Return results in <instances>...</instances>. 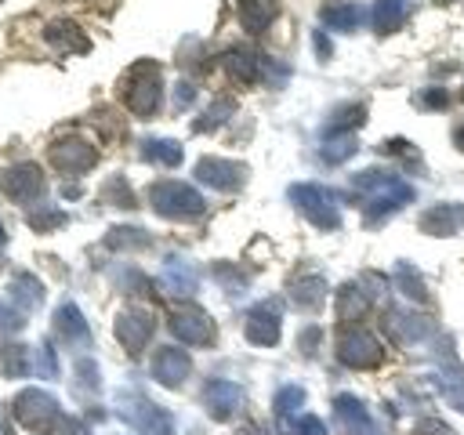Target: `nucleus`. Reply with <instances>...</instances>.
Segmentation results:
<instances>
[{"label": "nucleus", "instance_id": "obj_38", "mask_svg": "<svg viewBox=\"0 0 464 435\" xmlns=\"http://www.w3.org/2000/svg\"><path fill=\"white\" fill-rule=\"evenodd\" d=\"M232 109H236V102H232V98H221V102H214V105L207 109V116H203V120H196L192 127H196V130H214L218 123H225V120H228V112H232Z\"/></svg>", "mask_w": 464, "mask_h": 435}, {"label": "nucleus", "instance_id": "obj_6", "mask_svg": "<svg viewBox=\"0 0 464 435\" xmlns=\"http://www.w3.org/2000/svg\"><path fill=\"white\" fill-rule=\"evenodd\" d=\"M120 417L138 435H174V417L141 395H120Z\"/></svg>", "mask_w": 464, "mask_h": 435}, {"label": "nucleus", "instance_id": "obj_30", "mask_svg": "<svg viewBox=\"0 0 464 435\" xmlns=\"http://www.w3.org/2000/svg\"><path fill=\"white\" fill-rule=\"evenodd\" d=\"M11 301H14L18 308H36V304L44 301V283H40L36 276H29V272H18V276L11 279Z\"/></svg>", "mask_w": 464, "mask_h": 435}, {"label": "nucleus", "instance_id": "obj_31", "mask_svg": "<svg viewBox=\"0 0 464 435\" xmlns=\"http://www.w3.org/2000/svg\"><path fill=\"white\" fill-rule=\"evenodd\" d=\"M0 370H4V377H29L33 362H29L25 344H4L0 348Z\"/></svg>", "mask_w": 464, "mask_h": 435}, {"label": "nucleus", "instance_id": "obj_18", "mask_svg": "<svg viewBox=\"0 0 464 435\" xmlns=\"http://www.w3.org/2000/svg\"><path fill=\"white\" fill-rule=\"evenodd\" d=\"M54 334H58L65 344H80V348L91 341V326H87L83 312H80L72 301H65V304L54 308Z\"/></svg>", "mask_w": 464, "mask_h": 435}, {"label": "nucleus", "instance_id": "obj_48", "mask_svg": "<svg viewBox=\"0 0 464 435\" xmlns=\"http://www.w3.org/2000/svg\"><path fill=\"white\" fill-rule=\"evenodd\" d=\"M312 40H315L319 58H330V40H326V33H323V29H315V33H312Z\"/></svg>", "mask_w": 464, "mask_h": 435}, {"label": "nucleus", "instance_id": "obj_44", "mask_svg": "<svg viewBox=\"0 0 464 435\" xmlns=\"http://www.w3.org/2000/svg\"><path fill=\"white\" fill-rule=\"evenodd\" d=\"M54 435H91V431H87V424H83V420H76V417L62 413V417L54 420Z\"/></svg>", "mask_w": 464, "mask_h": 435}, {"label": "nucleus", "instance_id": "obj_46", "mask_svg": "<svg viewBox=\"0 0 464 435\" xmlns=\"http://www.w3.org/2000/svg\"><path fill=\"white\" fill-rule=\"evenodd\" d=\"M192 98H196V87H192V83H178V87H174V109H188Z\"/></svg>", "mask_w": 464, "mask_h": 435}, {"label": "nucleus", "instance_id": "obj_35", "mask_svg": "<svg viewBox=\"0 0 464 435\" xmlns=\"http://www.w3.org/2000/svg\"><path fill=\"white\" fill-rule=\"evenodd\" d=\"M297 406H304V388L283 384V388L276 392V417H279V424H286V420L297 413Z\"/></svg>", "mask_w": 464, "mask_h": 435}, {"label": "nucleus", "instance_id": "obj_26", "mask_svg": "<svg viewBox=\"0 0 464 435\" xmlns=\"http://www.w3.org/2000/svg\"><path fill=\"white\" fill-rule=\"evenodd\" d=\"M431 381H435V388L442 392V399H446L453 410H464V370H460L453 359H450V370H439Z\"/></svg>", "mask_w": 464, "mask_h": 435}, {"label": "nucleus", "instance_id": "obj_4", "mask_svg": "<svg viewBox=\"0 0 464 435\" xmlns=\"http://www.w3.org/2000/svg\"><path fill=\"white\" fill-rule=\"evenodd\" d=\"M290 199L315 228L330 232V228L341 225V207H337V196L330 188H323V185H290Z\"/></svg>", "mask_w": 464, "mask_h": 435}, {"label": "nucleus", "instance_id": "obj_28", "mask_svg": "<svg viewBox=\"0 0 464 435\" xmlns=\"http://www.w3.org/2000/svg\"><path fill=\"white\" fill-rule=\"evenodd\" d=\"M362 120H366V105L362 102H348V105L334 109V116L326 120V130L323 134H352Z\"/></svg>", "mask_w": 464, "mask_h": 435}, {"label": "nucleus", "instance_id": "obj_41", "mask_svg": "<svg viewBox=\"0 0 464 435\" xmlns=\"http://www.w3.org/2000/svg\"><path fill=\"white\" fill-rule=\"evenodd\" d=\"M22 326H25L22 308L14 301H0V334H18Z\"/></svg>", "mask_w": 464, "mask_h": 435}, {"label": "nucleus", "instance_id": "obj_29", "mask_svg": "<svg viewBox=\"0 0 464 435\" xmlns=\"http://www.w3.org/2000/svg\"><path fill=\"white\" fill-rule=\"evenodd\" d=\"M141 156L149 160V163H163V167H178L181 163V145L174 141V138H149V141H141Z\"/></svg>", "mask_w": 464, "mask_h": 435}, {"label": "nucleus", "instance_id": "obj_32", "mask_svg": "<svg viewBox=\"0 0 464 435\" xmlns=\"http://www.w3.org/2000/svg\"><path fill=\"white\" fill-rule=\"evenodd\" d=\"M105 243H109L112 250H145L152 239H149V232H145V228H130V225H120V228H109Z\"/></svg>", "mask_w": 464, "mask_h": 435}, {"label": "nucleus", "instance_id": "obj_42", "mask_svg": "<svg viewBox=\"0 0 464 435\" xmlns=\"http://www.w3.org/2000/svg\"><path fill=\"white\" fill-rule=\"evenodd\" d=\"M33 373H40V377H58V359H54V348H51V344H40V348H36Z\"/></svg>", "mask_w": 464, "mask_h": 435}, {"label": "nucleus", "instance_id": "obj_21", "mask_svg": "<svg viewBox=\"0 0 464 435\" xmlns=\"http://www.w3.org/2000/svg\"><path fill=\"white\" fill-rule=\"evenodd\" d=\"M160 283H163V290H167V294H181V297H188V294H196V286H199V276H196V268H192L188 261H181V257H170V261H163Z\"/></svg>", "mask_w": 464, "mask_h": 435}, {"label": "nucleus", "instance_id": "obj_52", "mask_svg": "<svg viewBox=\"0 0 464 435\" xmlns=\"http://www.w3.org/2000/svg\"><path fill=\"white\" fill-rule=\"evenodd\" d=\"M4 243H7V232H4V225H0V246H4Z\"/></svg>", "mask_w": 464, "mask_h": 435}, {"label": "nucleus", "instance_id": "obj_50", "mask_svg": "<svg viewBox=\"0 0 464 435\" xmlns=\"http://www.w3.org/2000/svg\"><path fill=\"white\" fill-rule=\"evenodd\" d=\"M239 435H265V428H261V424H243Z\"/></svg>", "mask_w": 464, "mask_h": 435}, {"label": "nucleus", "instance_id": "obj_43", "mask_svg": "<svg viewBox=\"0 0 464 435\" xmlns=\"http://www.w3.org/2000/svg\"><path fill=\"white\" fill-rule=\"evenodd\" d=\"M76 384L80 388H87V392H94L98 388V366H94V359H76Z\"/></svg>", "mask_w": 464, "mask_h": 435}, {"label": "nucleus", "instance_id": "obj_8", "mask_svg": "<svg viewBox=\"0 0 464 435\" xmlns=\"http://www.w3.org/2000/svg\"><path fill=\"white\" fill-rule=\"evenodd\" d=\"M170 330H174V337H178L181 344H192V348H199V344H214V337H218L214 319H210L203 308H196V304L178 308V312L170 315Z\"/></svg>", "mask_w": 464, "mask_h": 435}, {"label": "nucleus", "instance_id": "obj_13", "mask_svg": "<svg viewBox=\"0 0 464 435\" xmlns=\"http://www.w3.org/2000/svg\"><path fill=\"white\" fill-rule=\"evenodd\" d=\"M246 341H254V344H261V348H268V344H276L279 341V330H283V323H279V304L276 301H261V304H254L250 312H246Z\"/></svg>", "mask_w": 464, "mask_h": 435}, {"label": "nucleus", "instance_id": "obj_53", "mask_svg": "<svg viewBox=\"0 0 464 435\" xmlns=\"http://www.w3.org/2000/svg\"><path fill=\"white\" fill-rule=\"evenodd\" d=\"M0 435H7V424H4V420H0Z\"/></svg>", "mask_w": 464, "mask_h": 435}, {"label": "nucleus", "instance_id": "obj_36", "mask_svg": "<svg viewBox=\"0 0 464 435\" xmlns=\"http://www.w3.org/2000/svg\"><path fill=\"white\" fill-rule=\"evenodd\" d=\"M395 283H399V290H402L406 297H413V301H428L424 279H420V276H417V268H410L406 261H399V265H395Z\"/></svg>", "mask_w": 464, "mask_h": 435}, {"label": "nucleus", "instance_id": "obj_40", "mask_svg": "<svg viewBox=\"0 0 464 435\" xmlns=\"http://www.w3.org/2000/svg\"><path fill=\"white\" fill-rule=\"evenodd\" d=\"M283 431H286V435H326V424H323L319 417L304 413V417H297V420H286Z\"/></svg>", "mask_w": 464, "mask_h": 435}, {"label": "nucleus", "instance_id": "obj_19", "mask_svg": "<svg viewBox=\"0 0 464 435\" xmlns=\"http://www.w3.org/2000/svg\"><path fill=\"white\" fill-rule=\"evenodd\" d=\"M221 62H225L228 76L239 80V83H254V80H261V69H265V58H261L254 47H228Z\"/></svg>", "mask_w": 464, "mask_h": 435}, {"label": "nucleus", "instance_id": "obj_47", "mask_svg": "<svg viewBox=\"0 0 464 435\" xmlns=\"http://www.w3.org/2000/svg\"><path fill=\"white\" fill-rule=\"evenodd\" d=\"M420 102L431 105V109H442V105H446V91H439V87H435V91H424Z\"/></svg>", "mask_w": 464, "mask_h": 435}, {"label": "nucleus", "instance_id": "obj_1", "mask_svg": "<svg viewBox=\"0 0 464 435\" xmlns=\"http://www.w3.org/2000/svg\"><path fill=\"white\" fill-rule=\"evenodd\" d=\"M352 185L359 192H366V199H362L366 225H377V221L392 218L395 210H402L406 203H413V185H406L402 178H395L388 170H362L352 178Z\"/></svg>", "mask_w": 464, "mask_h": 435}, {"label": "nucleus", "instance_id": "obj_23", "mask_svg": "<svg viewBox=\"0 0 464 435\" xmlns=\"http://www.w3.org/2000/svg\"><path fill=\"white\" fill-rule=\"evenodd\" d=\"M410 14V0H373L370 7V22L377 33H395Z\"/></svg>", "mask_w": 464, "mask_h": 435}, {"label": "nucleus", "instance_id": "obj_33", "mask_svg": "<svg viewBox=\"0 0 464 435\" xmlns=\"http://www.w3.org/2000/svg\"><path fill=\"white\" fill-rule=\"evenodd\" d=\"M47 40H51L54 47H62V51H87V36H83L72 22H54V25L47 29Z\"/></svg>", "mask_w": 464, "mask_h": 435}, {"label": "nucleus", "instance_id": "obj_24", "mask_svg": "<svg viewBox=\"0 0 464 435\" xmlns=\"http://www.w3.org/2000/svg\"><path fill=\"white\" fill-rule=\"evenodd\" d=\"M388 330H392L395 341L410 344V341L428 337V334H431V323L420 319V315H410V312H392V315H388Z\"/></svg>", "mask_w": 464, "mask_h": 435}, {"label": "nucleus", "instance_id": "obj_10", "mask_svg": "<svg viewBox=\"0 0 464 435\" xmlns=\"http://www.w3.org/2000/svg\"><path fill=\"white\" fill-rule=\"evenodd\" d=\"M51 163L62 170V174H83L98 163V149L87 145L83 138H58L51 145Z\"/></svg>", "mask_w": 464, "mask_h": 435}, {"label": "nucleus", "instance_id": "obj_15", "mask_svg": "<svg viewBox=\"0 0 464 435\" xmlns=\"http://www.w3.org/2000/svg\"><path fill=\"white\" fill-rule=\"evenodd\" d=\"M4 192H7V199H14V203L36 199V196L44 192V174H40V167H36V163L7 167V170H4Z\"/></svg>", "mask_w": 464, "mask_h": 435}, {"label": "nucleus", "instance_id": "obj_2", "mask_svg": "<svg viewBox=\"0 0 464 435\" xmlns=\"http://www.w3.org/2000/svg\"><path fill=\"white\" fill-rule=\"evenodd\" d=\"M149 203H152V210L160 214V218H167V221H196V218H203V210H207V203H203V196L192 188V185H185V181H156L152 188H149Z\"/></svg>", "mask_w": 464, "mask_h": 435}, {"label": "nucleus", "instance_id": "obj_16", "mask_svg": "<svg viewBox=\"0 0 464 435\" xmlns=\"http://www.w3.org/2000/svg\"><path fill=\"white\" fill-rule=\"evenodd\" d=\"M464 228V203H435L420 214V232L428 236H453Z\"/></svg>", "mask_w": 464, "mask_h": 435}, {"label": "nucleus", "instance_id": "obj_45", "mask_svg": "<svg viewBox=\"0 0 464 435\" xmlns=\"http://www.w3.org/2000/svg\"><path fill=\"white\" fill-rule=\"evenodd\" d=\"M413 435H457L450 424H442V420H435V417H428V420H420L417 428H413Z\"/></svg>", "mask_w": 464, "mask_h": 435}, {"label": "nucleus", "instance_id": "obj_20", "mask_svg": "<svg viewBox=\"0 0 464 435\" xmlns=\"http://www.w3.org/2000/svg\"><path fill=\"white\" fill-rule=\"evenodd\" d=\"M319 18H323V25H326V29L352 33V29H359V25H362L366 7H362V4H355V0H334V4H326V7L319 11Z\"/></svg>", "mask_w": 464, "mask_h": 435}, {"label": "nucleus", "instance_id": "obj_22", "mask_svg": "<svg viewBox=\"0 0 464 435\" xmlns=\"http://www.w3.org/2000/svg\"><path fill=\"white\" fill-rule=\"evenodd\" d=\"M279 14V0H239V22L250 33H265Z\"/></svg>", "mask_w": 464, "mask_h": 435}, {"label": "nucleus", "instance_id": "obj_5", "mask_svg": "<svg viewBox=\"0 0 464 435\" xmlns=\"http://www.w3.org/2000/svg\"><path fill=\"white\" fill-rule=\"evenodd\" d=\"M11 413H14V420H18L22 428H29V431H44L47 424H54V420L62 417L58 399H54L51 392H44V388H22V392L14 395V402H11Z\"/></svg>", "mask_w": 464, "mask_h": 435}, {"label": "nucleus", "instance_id": "obj_34", "mask_svg": "<svg viewBox=\"0 0 464 435\" xmlns=\"http://www.w3.org/2000/svg\"><path fill=\"white\" fill-rule=\"evenodd\" d=\"M355 134H326V141H323V149H319V156L326 160V163H344L348 156H355Z\"/></svg>", "mask_w": 464, "mask_h": 435}, {"label": "nucleus", "instance_id": "obj_7", "mask_svg": "<svg viewBox=\"0 0 464 435\" xmlns=\"http://www.w3.org/2000/svg\"><path fill=\"white\" fill-rule=\"evenodd\" d=\"M337 359L344 362V366H352V370H373V366H381V359H384V348H381V341L370 334V330H341V337H337Z\"/></svg>", "mask_w": 464, "mask_h": 435}, {"label": "nucleus", "instance_id": "obj_3", "mask_svg": "<svg viewBox=\"0 0 464 435\" xmlns=\"http://www.w3.org/2000/svg\"><path fill=\"white\" fill-rule=\"evenodd\" d=\"M123 102H127V109L138 120L156 116V109L163 102V76H160V65L156 62H138L127 72V80H123Z\"/></svg>", "mask_w": 464, "mask_h": 435}, {"label": "nucleus", "instance_id": "obj_11", "mask_svg": "<svg viewBox=\"0 0 464 435\" xmlns=\"http://www.w3.org/2000/svg\"><path fill=\"white\" fill-rule=\"evenodd\" d=\"M152 381L156 384H163V388H181L185 384V377L192 373V359H188V352L185 348H174V344H167V348H160L156 355H152Z\"/></svg>", "mask_w": 464, "mask_h": 435}, {"label": "nucleus", "instance_id": "obj_14", "mask_svg": "<svg viewBox=\"0 0 464 435\" xmlns=\"http://www.w3.org/2000/svg\"><path fill=\"white\" fill-rule=\"evenodd\" d=\"M203 406H207V413H210L214 420H228V417H236L239 406H243V388H239L236 381L218 377V381H210V384L203 388Z\"/></svg>", "mask_w": 464, "mask_h": 435}, {"label": "nucleus", "instance_id": "obj_27", "mask_svg": "<svg viewBox=\"0 0 464 435\" xmlns=\"http://www.w3.org/2000/svg\"><path fill=\"white\" fill-rule=\"evenodd\" d=\"M366 308H370V297H366V290H359L355 283H344V286L337 290V319H344V323L362 319Z\"/></svg>", "mask_w": 464, "mask_h": 435}, {"label": "nucleus", "instance_id": "obj_9", "mask_svg": "<svg viewBox=\"0 0 464 435\" xmlns=\"http://www.w3.org/2000/svg\"><path fill=\"white\" fill-rule=\"evenodd\" d=\"M196 181L218 188V192H236L246 181V167L236 160H221V156H203L196 163Z\"/></svg>", "mask_w": 464, "mask_h": 435}, {"label": "nucleus", "instance_id": "obj_17", "mask_svg": "<svg viewBox=\"0 0 464 435\" xmlns=\"http://www.w3.org/2000/svg\"><path fill=\"white\" fill-rule=\"evenodd\" d=\"M334 417H337V428L344 435H373L370 413H366V406L355 395H337L334 399Z\"/></svg>", "mask_w": 464, "mask_h": 435}, {"label": "nucleus", "instance_id": "obj_12", "mask_svg": "<svg viewBox=\"0 0 464 435\" xmlns=\"http://www.w3.org/2000/svg\"><path fill=\"white\" fill-rule=\"evenodd\" d=\"M152 330H156V319H152L149 312H141V308H127V312L116 315V341H120L130 355H138V352L149 344Z\"/></svg>", "mask_w": 464, "mask_h": 435}, {"label": "nucleus", "instance_id": "obj_25", "mask_svg": "<svg viewBox=\"0 0 464 435\" xmlns=\"http://www.w3.org/2000/svg\"><path fill=\"white\" fill-rule=\"evenodd\" d=\"M290 297H294L297 308L315 312V308L326 301V283H323V276H304V279H297V283L290 286Z\"/></svg>", "mask_w": 464, "mask_h": 435}, {"label": "nucleus", "instance_id": "obj_51", "mask_svg": "<svg viewBox=\"0 0 464 435\" xmlns=\"http://www.w3.org/2000/svg\"><path fill=\"white\" fill-rule=\"evenodd\" d=\"M457 145H460V149H464V127H460V130H457Z\"/></svg>", "mask_w": 464, "mask_h": 435}, {"label": "nucleus", "instance_id": "obj_37", "mask_svg": "<svg viewBox=\"0 0 464 435\" xmlns=\"http://www.w3.org/2000/svg\"><path fill=\"white\" fill-rule=\"evenodd\" d=\"M102 199L112 203V207H134V192H130V185H127L120 174L102 185Z\"/></svg>", "mask_w": 464, "mask_h": 435}, {"label": "nucleus", "instance_id": "obj_49", "mask_svg": "<svg viewBox=\"0 0 464 435\" xmlns=\"http://www.w3.org/2000/svg\"><path fill=\"white\" fill-rule=\"evenodd\" d=\"M315 341H319V326H308V330L301 334V348H304V352H315Z\"/></svg>", "mask_w": 464, "mask_h": 435}, {"label": "nucleus", "instance_id": "obj_39", "mask_svg": "<svg viewBox=\"0 0 464 435\" xmlns=\"http://www.w3.org/2000/svg\"><path fill=\"white\" fill-rule=\"evenodd\" d=\"M29 225H33L36 232H51V228L65 225V210H58V207H40V210H29Z\"/></svg>", "mask_w": 464, "mask_h": 435}]
</instances>
